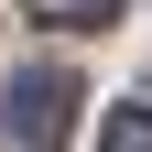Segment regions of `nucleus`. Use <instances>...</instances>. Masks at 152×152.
<instances>
[{
	"mask_svg": "<svg viewBox=\"0 0 152 152\" xmlns=\"http://www.w3.org/2000/svg\"><path fill=\"white\" fill-rule=\"evenodd\" d=\"M98 152H152V109H109L98 120Z\"/></svg>",
	"mask_w": 152,
	"mask_h": 152,
	"instance_id": "3",
	"label": "nucleus"
},
{
	"mask_svg": "<svg viewBox=\"0 0 152 152\" xmlns=\"http://www.w3.org/2000/svg\"><path fill=\"white\" fill-rule=\"evenodd\" d=\"M76 87L65 65H22L11 87H0V141L11 152H65V130H76Z\"/></svg>",
	"mask_w": 152,
	"mask_h": 152,
	"instance_id": "1",
	"label": "nucleus"
},
{
	"mask_svg": "<svg viewBox=\"0 0 152 152\" xmlns=\"http://www.w3.org/2000/svg\"><path fill=\"white\" fill-rule=\"evenodd\" d=\"M33 11L65 22V33H109V22H120V0H33Z\"/></svg>",
	"mask_w": 152,
	"mask_h": 152,
	"instance_id": "2",
	"label": "nucleus"
}]
</instances>
